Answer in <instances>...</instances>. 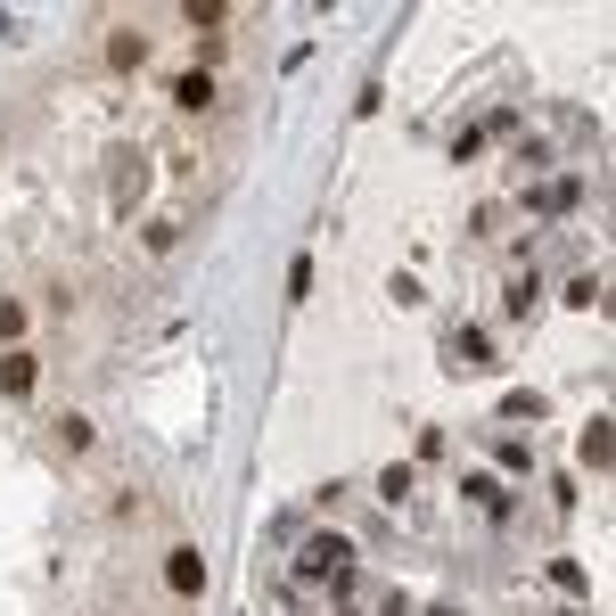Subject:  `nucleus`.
<instances>
[{
  "label": "nucleus",
  "instance_id": "39448f33",
  "mask_svg": "<svg viewBox=\"0 0 616 616\" xmlns=\"http://www.w3.org/2000/svg\"><path fill=\"white\" fill-rule=\"evenodd\" d=\"M583 468H608V419H592V428H583Z\"/></svg>",
  "mask_w": 616,
  "mask_h": 616
},
{
  "label": "nucleus",
  "instance_id": "423d86ee",
  "mask_svg": "<svg viewBox=\"0 0 616 616\" xmlns=\"http://www.w3.org/2000/svg\"><path fill=\"white\" fill-rule=\"evenodd\" d=\"M108 58H115V66H140V58H149V41H140V34H115Z\"/></svg>",
  "mask_w": 616,
  "mask_h": 616
},
{
  "label": "nucleus",
  "instance_id": "20e7f679",
  "mask_svg": "<svg viewBox=\"0 0 616 616\" xmlns=\"http://www.w3.org/2000/svg\"><path fill=\"white\" fill-rule=\"evenodd\" d=\"M173 99H181V108H214V75H198V66L173 75Z\"/></svg>",
  "mask_w": 616,
  "mask_h": 616
},
{
  "label": "nucleus",
  "instance_id": "f03ea898",
  "mask_svg": "<svg viewBox=\"0 0 616 616\" xmlns=\"http://www.w3.org/2000/svg\"><path fill=\"white\" fill-rule=\"evenodd\" d=\"M444 354H452V370H461V362H468V370H486V362H493V345H486V329H452V345H444Z\"/></svg>",
  "mask_w": 616,
  "mask_h": 616
},
{
  "label": "nucleus",
  "instance_id": "7ed1b4c3",
  "mask_svg": "<svg viewBox=\"0 0 616 616\" xmlns=\"http://www.w3.org/2000/svg\"><path fill=\"white\" fill-rule=\"evenodd\" d=\"M0 394H34V354H0Z\"/></svg>",
  "mask_w": 616,
  "mask_h": 616
},
{
  "label": "nucleus",
  "instance_id": "6e6552de",
  "mask_svg": "<svg viewBox=\"0 0 616 616\" xmlns=\"http://www.w3.org/2000/svg\"><path fill=\"white\" fill-rule=\"evenodd\" d=\"M502 313H535V272H526V280H510V297H502Z\"/></svg>",
  "mask_w": 616,
  "mask_h": 616
},
{
  "label": "nucleus",
  "instance_id": "0eeeda50",
  "mask_svg": "<svg viewBox=\"0 0 616 616\" xmlns=\"http://www.w3.org/2000/svg\"><path fill=\"white\" fill-rule=\"evenodd\" d=\"M223 17H230L223 0H189V9H181V25H223Z\"/></svg>",
  "mask_w": 616,
  "mask_h": 616
},
{
  "label": "nucleus",
  "instance_id": "1a4fd4ad",
  "mask_svg": "<svg viewBox=\"0 0 616 616\" xmlns=\"http://www.w3.org/2000/svg\"><path fill=\"white\" fill-rule=\"evenodd\" d=\"M0 337H25V304L17 297H0Z\"/></svg>",
  "mask_w": 616,
  "mask_h": 616
},
{
  "label": "nucleus",
  "instance_id": "f257e3e1",
  "mask_svg": "<svg viewBox=\"0 0 616 616\" xmlns=\"http://www.w3.org/2000/svg\"><path fill=\"white\" fill-rule=\"evenodd\" d=\"M165 583H173L181 600H198V592H205V560H198V551H165Z\"/></svg>",
  "mask_w": 616,
  "mask_h": 616
}]
</instances>
